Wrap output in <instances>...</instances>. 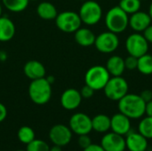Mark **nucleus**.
I'll list each match as a JSON object with an SVG mask.
<instances>
[{
    "instance_id": "21",
    "label": "nucleus",
    "mask_w": 152,
    "mask_h": 151,
    "mask_svg": "<svg viewBox=\"0 0 152 151\" xmlns=\"http://www.w3.org/2000/svg\"><path fill=\"white\" fill-rule=\"evenodd\" d=\"M93 130L99 133H106L110 130V117L105 114H99L92 118Z\"/></svg>"
},
{
    "instance_id": "6",
    "label": "nucleus",
    "mask_w": 152,
    "mask_h": 151,
    "mask_svg": "<svg viewBox=\"0 0 152 151\" xmlns=\"http://www.w3.org/2000/svg\"><path fill=\"white\" fill-rule=\"evenodd\" d=\"M129 85L127 81L120 77H110L105 87L103 88L105 96L113 101H118L128 93Z\"/></svg>"
},
{
    "instance_id": "31",
    "label": "nucleus",
    "mask_w": 152,
    "mask_h": 151,
    "mask_svg": "<svg viewBox=\"0 0 152 151\" xmlns=\"http://www.w3.org/2000/svg\"><path fill=\"white\" fill-rule=\"evenodd\" d=\"M79 92H80V94H81L82 98H84V99H89V98H91L94 95V93L95 91L92 87L88 86L87 85H85L81 88V90Z\"/></svg>"
},
{
    "instance_id": "42",
    "label": "nucleus",
    "mask_w": 152,
    "mask_h": 151,
    "mask_svg": "<svg viewBox=\"0 0 152 151\" xmlns=\"http://www.w3.org/2000/svg\"><path fill=\"white\" fill-rule=\"evenodd\" d=\"M16 151H24V150H16Z\"/></svg>"
},
{
    "instance_id": "17",
    "label": "nucleus",
    "mask_w": 152,
    "mask_h": 151,
    "mask_svg": "<svg viewBox=\"0 0 152 151\" xmlns=\"http://www.w3.org/2000/svg\"><path fill=\"white\" fill-rule=\"evenodd\" d=\"M23 71L25 76L30 80L45 77L46 72L43 63L35 60H31L26 62L23 68Z\"/></svg>"
},
{
    "instance_id": "25",
    "label": "nucleus",
    "mask_w": 152,
    "mask_h": 151,
    "mask_svg": "<svg viewBox=\"0 0 152 151\" xmlns=\"http://www.w3.org/2000/svg\"><path fill=\"white\" fill-rule=\"evenodd\" d=\"M138 132L148 140L152 139V117L146 116L141 119L138 125Z\"/></svg>"
},
{
    "instance_id": "15",
    "label": "nucleus",
    "mask_w": 152,
    "mask_h": 151,
    "mask_svg": "<svg viewBox=\"0 0 152 151\" xmlns=\"http://www.w3.org/2000/svg\"><path fill=\"white\" fill-rule=\"evenodd\" d=\"M82 96L80 92L75 88H69L65 90L61 96V105L67 110H74L77 109L82 102Z\"/></svg>"
},
{
    "instance_id": "35",
    "label": "nucleus",
    "mask_w": 152,
    "mask_h": 151,
    "mask_svg": "<svg viewBox=\"0 0 152 151\" xmlns=\"http://www.w3.org/2000/svg\"><path fill=\"white\" fill-rule=\"evenodd\" d=\"M83 151H105V150L102 149V147L101 145L92 143L89 147H87V148L84 149Z\"/></svg>"
},
{
    "instance_id": "32",
    "label": "nucleus",
    "mask_w": 152,
    "mask_h": 151,
    "mask_svg": "<svg viewBox=\"0 0 152 151\" xmlns=\"http://www.w3.org/2000/svg\"><path fill=\"white\" fill-rule=\"evenodd\" d=\"M140 96H141V98H142L145 102H148V101H151L152 100V91L151 90H149V89L143 90V91L141 93Z\"/></svg>"
},
{
    "instance_id": "23",
    "label": "nucleus",
    "mask_w": 152,
    "mask_h": 151,
    "mask_svg": "<svg viewBox=\"0 0 152 151\" xmlns=\"http://www.w3.org/2000/svg\"><path fill=\"white\" fill-rule=\"evenodd\" d=\"M137 69L139 72L145 76L152 75V55L148 53L138 58Z\"/></svg>"
},
{
    "instance_id": "33",
    "label": "nucleus",
    "mask_w": 152,
    "mask_h": 151,
    "mask_svg": "<svg viewBox=\"0 0 152 151\" xmlns=\"http://www.w3.org/2000/svg\"><path fill=\"white\" fill-rule=\"evenodd\" d=\"M143 36L146 38V40L149 42V44H152V24H151L143 31Z\"/></svg>"
},
{
    "instance_id": "5",
    "label": "nucleus",
    "mask_w": 152,
    "mask_h": 151,
    "mask_svg": "<svg viewBox=\"0 0 152 151\" xmlns=\"http://www.w3.org/2000/svg\"><path fill=\"white\" fill-rule=\"evenodd\" d=\"M82 23L88 26H94L100 22L102 18V8L99 3L94 0L84 1L78 12Z\"/></svg>"
},
{
    "instance_id": "11",
    "label": "nucleus",
    "mask_w": 152,
    "mask_h": 151,
    "mask_svg": "<svg viewBox=\"0 0 152 151\" xmlns=\"http://www.w3.org/2000/svg\"><path fill=\"white\" fill-rule=\"evenodd\" d=\"M49 138L53 145L64 147L70 142L72 139V131L69 126L58 124L50 129Z\"/></svg>"
},
{
    "instance_id": "3",
    "label": "nucleus",
    "mask_w": 152,
    "mask_h": 151,
    "mask_svg": "<svg viewBox=\"0 0 152 151\" xmlns=\"http://www.w3.org/2000/svg\"><path fill=\"white\" fill-rule=\"evenodd\" d=\"M104 20L108 30L116 34L124 32L129 26V15L119 5L110 8L107 12Z\"/></svg>"
},
{
    "instance_id": "39",
    "label": "nucleus",
    "mask_w": 152,
    "mask_h": 151,
    "mask_svg": "<svg viewBox=\"0 0 152 151\" xmlns=\"http://www.w3.org/2000/svg\"><path fill=\"white\" fill-rule=\"evenodd\" d=\"M0 16H2V5L0 4Z\"/></svg>"
},
{
    "instance_id": "13",
    "label": "nucleus",
    "mask_w": 152,
    "mask_h": 151,
    "mask_svg": "<svg viewBox=\"0 0 152 151\" xmlns=\"http://www.w3.org/2000/svg\"><path fill=\"white\" fill-rule=\"evenodd\" d=\"M131 119L121 112L114 114L110 117V130L113 133L126 136L131 131Z\"/></svg>"
},
{
    "instance_id": "7",
    "label": "nucleus",
    "mask_w": 152,
    "mask_h": 151,
    "mask_svg": "<svg viewBox=\"0 0 152 151\" xmlns=\"http://www.w3.org/2000/svg\"><path fill=\"white\" fill-rule=\"evenodd\" d=\"M57 28L65 33H75L82 24L79 14L73 11H65L57 14L55 18Z\"/></svg>"
},
{
    "instance_id": "1",
    "label": "nucleus",
    "mask_w": 152,
    "mask_h": 151,
    "mask_svg": "<svg viewBox=\"0 0 152 151\" xmlns=\"http://www.w3.org/2000/svg\"><path fill=\"white\" fill-rule=\"evenodd\" d=\"M118 102L119 112L126 115L131 120L140 119L145 115L146 102L141 98L140 94L127 93Z\"/></svg>"
},
{
    "instance_id": "20",
    "label": "nucleus",
    "mask_w": 152,
    "mask_h": 151,
    "mask_svg": "<svg viewBox=\"0 0 152 151\" xmlns=\"http://www.w3.org/2000/svg\"><path fill=\"white\" fill-rule=\"evenodd\" d=\"M75 41L77 44L83 47H88L94 44L96 36L87 28H79L75 32Z\"/></svg>"
},
{
    "instance_id": "41",
    "label": "nucleus",
    "mask_w": 152,
    "mask_h": 151,
    "mask_svg": "<svg viewBox=\"0 0 152 151\" xmlns=\"http://www.w3.org/2000/svg\"><path fill=\"white\" fill-rule=\"evenodd\" d=\"M81 1H86V0H81Z\"/></svg>"
},
{
    "instance_id": "38",
    "label": "nucleus",
    "mask_w": 152,
    "mask_h": 151,
    "mask_svg": "<svg viewBox=\"0 0 152 151\" xmlns=\"http://www.w3.org/2000/svg\"><path fill=\"white\" fill-rule=\"evenodd\" d=\"M148 13L150 14V16H151V20H152V2L151 3V4H150V7H149V12H148Z\"/></svg>"
},
{
    "instance_id": "34",
    "label": "nucleus",
    "mask_w": 152,
    "mask_h": 151,
    "mask_svg": "<svg viewBox=\"0 0 152 151\" xmlns=\"http://www.w3.org/2000/svg\"><path fill=\"white\" fill-rule=\"evenodd\" d=\"M7 117V109L5 106L0 102V123L3 122Z\"/></svg>"
},
{
    "instance_id": "29",
    "label": "nucleus",
    "mask_w": 152,
    "mask_h": 151,
    "mask_svg": "<svg viewBox=\"0 0 152 151\" xmlns=\"http://www.w3.org/2000/svg\"><path fill=\"white\" fill-rule=\"evenodd\" d=\"M137 64H138L137 57H134L133 55H128L125 59V66L126 69H129V70L137 69Z\"/></svg>"
},
{
    "instance_id": "37",
    "label": "nucleus",
    "mask_w": 152,
    "mask_h": 151,
    "mask_svg": "<svg viewBox=\"0 0 152 151\" xmlns=\"http://www.w3.org/2000/svg\"><path fill=\"white\" fill-rule=\"evenodd\" d=\"M50 151H62V150H61V147L57 146V145H53V147H52L50 149Z\"/></svg>"
},
{
    "instance_id": "18",
    "label": "nucleus",
    "mask_w": 152,
    "mask_h": 151,
    "mask_svg": "<svg viewBox=\"0 0 152 151\" xmlns=\"http://www.w3.org/2000/svg\"><path fill=\"white\" fill-rule=\"evenodd\" d=\"M15 25L7 16H0V42H7L15 35Z\"/></svg>"
},
{
    "instance_id": "40",
    "label": "nucleus",
    "mask_w": 152,
    "mask_h": 151,
    "mask_svg": "<svg viewBox=\"0 0 152 151\" xmlns=\"http://www.w3.org/2000/svg\"><path fill=\"white\" fill-rule=\"evenodd\" d=\"M28 1H37V0H28Z\"/></svg>"
},
{
    "instance_id": "10",
    "label": "nucleus",
    "mask_w": 152,
    "mask_h": 151,
    "mask_svg": "<svg viewBox=\"0 0 152 151\" xmlns=\"http://www.w3.org/2000/svg\"><path fill=\"white\" fill-rule=\"evenodd\" d=\"M69 128L77 135L89 134L93 131L92 118L82 112L75 113L69 119Z\"/></svg>"
},
{
    "instance_id": "26",
    "label": "nucleus",
    "mask_w": 152,
    "mask_h": 151,
    "mask_svg": "<svg viewBox=\"0 0 152 151\" xmlns=\"http://www.w3.org/2000/svg\"><path fill=\"white\" fill-rule=\"evenodd\" d=\"M118 5L128 15H131L140 11L141 6H142V1L141 0H120Z\"/></svg>"
},
{
    "instance_id": "28",
    "label": "nucleus",
    "mask_w": 152,
    "mask_h": 151,
    "mask_svg": "<svg viewBox=\"0 0 152 151\" xmlns=\"http://www.w3.org/2000/svg\"><path fill=\"white\" fill-rule=\"evenodd\" d=\"M26 151H50V147L45 142L35 139L30 143L27 144Z\"/></svg>"
},
{
    "instance_id": "8",
    "label": "nucleus",
    "mask_w": 152,
    "mask_h": 151,
    "mask_svg": "<svg viewBox=\"0 0 152 151\" xmlns=\"http://www.w3.org/2000/svg\"><path fill=\"white\" fill-rule=\"evenodd\" d=\"M126 49L129 55L139 58L148 53L149 42L143 35L139 32H134L127 36L126 40Z\"/></svg>"
},
{
    "instance_id": "16",
    "label": "nucleus",
    "mask_w": 152,
    "mask_h": 151,
    "mask_svg": "<svg viewBox=\"0 0 152 151\" xmlns=\"http://www.w3.org/2000/svg\"><path fill=\"white\" fill-rule=\"evenodd\" d=\"M151 22L150 14L141 10L129 16V27L134 32H143L151 24Z\"/></svg>"
},
{
    "instance_id": "30",
    "label": "nucleus",
    "mask_w": 152,
    "mask_h": 151,
    "mask_svg": "<svg viewBox=\"0 0 152 151\" xmlns=\"http://www.w3.org/2000/svg\"><path fill=\"white\" fill-rule=\"evenodd\" d=\"M78 145L81 149H86L87 147H89L92 144V141L91 138L89 137L88 134H83V135H79L78 137Z\"/></svg>"
},
{
    "instance_id": "19",
    "label": "nucleus",
    "mask_w": 152,
    "mask_h": 151,
    "mask_svg": "<svg viewBox=\"0 0 152 151\" xmlns=\"http://www.w3.org/2000/svg\"><path fill=\"white\" fill-rule=\"evenodd\" d=\"M105 67L111 77H120L126 69L125 59L118 55H113L108 59Z\"/></svg>"
},
{
    "instance_id": "36",
    "label": "nucleus",
    "mask_w": 152,
    "mask_h": 151,
    "mask_svg": "<svg viewBox=\"0 0 152 151\" xmlns=\"http://www.w3.org/2000/svg\"><path fill=\"white\" fill-rule=\"evenodd\" d=\"M145 115L152 117V100L146 102V106H145Z\"/></svg>"
},
{
    "instance_id": "9",
    "label": "nucleus",
    "mask_w": 152,
    "mask_h": 151,
    "mask_svg": "<svg viewBox=\"0 0 152 151\" xmlns=\"http://www.w3.org/2000/svg\"><path fill=\"white\" fill-rule=\"evenodd\" d=\"M94 45L102 53H111L118 48L119 38L118 34L108 30L96 36Z\"/></svg>"
},
{
    "instance_id": "14",
    "label": "nucleus",
    "mask_w": 152,
    "mask_h": 151,
    "mask_svg": "<svg viewBox=\"0 0 152 151\" xmlns=\"http://www.w3.org/2000/svg\"><path fill=\"white\" fill-rule=\"evenodd\" d=\"M125 140L126 147L128 151H147L148 150V139L139 132L131 130L126 135Z\"/></svg>"
},
{
    "instance_id": "4",
    "label": "nucleus",
    "mask_w": 152,
    "mask_h": 151,
    "mask_svg": "<svg viewBox=\"0 0 152 151\" xmlns=\"http://www.w3.org/2000/svg\"><path fill=\"white\" fill-rule=\"evenodd\" d=\"M110 75L107 70L106 67L102 65H94L87 69L85 75L86 85L92 87L94 91L103 90Z\"/></svg>"
},
{
    "instance_id": "27",
    "label": "nucleus",
    "mask_w": 152,
    "mask_h": 151,
    "mask_svg": "<svg viewBox=\"0 0 152 151\" xmlns=\"http://www.w3.org/2000/svg\"><path fill=\"white\" fill-rule=\"evenodd\" d=\"M17 136H18L19 141L21 143L26 144V145L30 143L32 141H34L36 139L35 138V132H34V130L31 127L27 126V125L21 126L19 129Z\"/></svg>"
},
{
    "instance_id": "22",
    "label": "nucleus",
    "mask_w": 152,
    "mask_h": 151,
    "mask_svg": "<svg viewBox=\"0 0 152 151\" xmlns=\"http://www.w3.org/2000/svg\"><path fill=\"white\" fill-rule=\"evenodd\" d=\"M37 12L41 19L45 20H55L58 14L56 7L50 2H41L37 7Z\"/></svg>"
},
{
    "instance_id": "43",
    "label": "nucleus",
    "mask_w": 152,
    "mask_h": 151,
    "mask_svg": "<svg viewBox=\"0 0 152 151\" xmlns=\"http://www.w3.org/2000/svg\"><path fill=\"white\" fill-rule=\"evenodd\" d=\"M141 1H143V0H141Z\"/></svg>"
},
{
    "instance_id": "2",
    "label": "nucleus",
    "mask_w": 152,
    "mask_h": 151,
    "mask_svg": "<svg viewBox=\"0 0 152 151\" xmlns=\"http://www.w3.org/2000/svg\"><path fill=\"white\" fill-rule=\"evenodd\" d=\"M28 96L37 105L46 104L52 97V84L46 77L31 80L28 86Z\"/></svg>"
},
{
    "instance_id": "24",
    "label": "nucleus",
    "mask_w": 152,
    "mask_h": 151,
    "mask_svg": "<svg viewBox=\"0 0 152 151\" xmlns=\"http://www.w3.org/2000/svg\"><path fill=\"white\" fill-rule=\"evenodd\" d=\"M28 0H2L4 6L12 12H20L28 5Z\"/></svg>"
},
{
    "instance_id": "12",
    "label": "nucleus",
    "mask_w": 152,
    "mask_h": 151,
    "mask_svg": "<svg viewBox=\"0 0 152 151\" xmlns=\"http://www.w3.org/2000/svg\"><path fill=\"white\" fill-rule=\"evenodd\" d=\"M100 145L105 151H125L126 150L125 136L113 132L104 133Z\"/></svg>"
}]
</instances>
